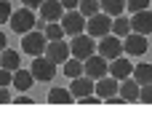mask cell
Wrapping results in <instances>:
<instances>
[{
  "instance_id": "603a6c76",
  "label": "cell",
  "mask_w": 152,
  "mask_h": 123,
  "mask_svg": "<svg viewBox=\"0 0 152 123\" xmlns=\"http://www.w3.org/2000/svg\"><path fill=\"white\" fill-rule=\"evenodd\" d=\"M134 78H136V83L139 86H144V83H152V64H136L134 67Z\"/></svg>"
},
{
  "instance_id": "4fadbf2b",
  "label": "cell",
  "mask_w": 152,
  "mask_h": 123,
  "mask_svg": "<svg viewBox=\"0 0 152 123\" xmlns=\"http://www.w3.org/2000/svg\"><path fill=\"white\" fill-rule=\"evenodd\" d=\"M131 29L134 32H142V35H150L152 32V11L144 8V11H136L131 16Z\"/></svg>"
},
{
  "instance_id": "e575fe53",
  "label": "cell",
  "mask_w": 152,
  "mask_h": 123,
  "mask_svg": "<svg viewBox=\"0 0 152 123\" xmlns=\"http://www.w3.org/2000/svg\"><path fill=\"white\" fill-rule=\"evenodd\" d=\"M5 46H8V40H5V32H3V29H0V51H3V48H5Z\"/></svg>"
},
{
  "instance_id": "cb8c5ba5",
  "label": "cell",
  "mask_w": 152,
  "mask_h": 123,
  "mask_svg": "<svg viewBox=\"0 0 152 123\" xmlns=\"http://www.w3.org/2000/svg\"><path fill=\"white\" fill-rule=\"evenodd\" d=\"M67 32H64V27H61V21H48L45 24V38L48 40H61Z\"/></svg>"
},
{
  "instance_id": "6da1fadb",
  "label": "cell",
  "mask_w": 152,
  "mask_h": 123,
  "mask_svg": "<svg viewBox=\"0 0 152 123\" xmlns=\"http://www.w3.org/2000/svg\"><path fill=\"white\" fill-rule=\"evenodd\" d=\"M8 24H11V29L16 32V35H24V32H29L32 27H37V16H35V8H19V11H13L11 13V19H8Z\"/></svg>"
},
{
  "instance_id": "30bf717a",
  "label": "cell",
  "mask_w": 152,
  "mask_h": 123,
  "mask_svg": "<svg viewBox=\"0 0 152 123\" xmlns=\"http://www.w3.org/2000/svg\"><path fill=\"white\" fill-rule=\"evenodd\" d=\"M123 51H126L128 56H142V54L147 51V35H142V32H128V35L123 38Z\"/></svg>"
},
{
  "instance_id": "484cf974",
  "label": "cell",
  "mask_w": 152,
  "mask_h": 123,
  "mask_svg": "<svg viewBox=\"0 0 152 123\" xmlns=\"http://www.w3.org/2000/svg\"><path fill=\"white\" fill-rule=\"evenodd\" d=\"M126 8H128L131 13H136V11H144V8H150V0H126Z\"/></svg>"
},
{
  "instance_id": "d4e9b609",
  "label": "cell",
  "mask_w": 152,
  "mask_h": 123,
  "mask_svg": "<svg viewBox=\"0 0 152 123\" xmlns=\"http://www.w3.org/2000/svg\"><path fill=\"white\" fill-rule=\"evenodd\" d=\"M77 11L88 19V16H94V13H99V11H102V3H99V0H80Z\"/></svg>"
},
{
  "instance_id": "1f68e13d",
  "label": "cell",
  "mask_w": 152,
  "mask_h": 123,
  "mask_svg": "<svg viewBox=\"0 0 152 123\" xmlns=\"http://www.w3.org/2000/svg\"><path fill=\"white\" fill-rule=\"evenodd\" d=\"M13 102H16V105H35V99H32V96H27V94H21V96H16Z\"/></svg>"
},
{
  "instance_id": "d6a6232c",
  "label": "cell",
  "mask_w": 152,
  "mask_h": 123,
  "mask_svg": "<svg viewBox=\"0 0 152 123\" xmlns=\"http://www.w3.org/2000/svg\"><path fill=\"white\" fill-rule=\"evenodd\" d=\"M61 5H64V11H72V8L80 5V0H61Z\"/></svg>"
},
{
  "instance_id": "5b68a950",
  "label": "cell",
  "mask_w": 152,
  "mask_h": 123,
  "mask_svg": "<svg viewBox=\"0 0 152 123\" xmlns=\"http://www.w3.org/2000/svg\"><path fill=\"white\" fill-rule=\"evenodd\" d=\"M69 48H72V56H77L80 62H86L88 56H94L96 54V43H94V38L86 32H80V35H72V40H69Z\"/></svg>"
},
{
  "instance_id": "277c9868",
  "label": "cell",
  "mask_w": 152,
  "mask_h": 123,
  "mask_svg": "<svg viewBox=\"0 0 152 123\" xmlns=\"http://www.w3.org/2000/svg\"><path fill=\"white\" fill-rule=\"evenodd\" d=\"M86 29H88V35H91V38H104V35H110V32H112V16H110V13H104V11H99V13L88 16Z\"/></svg>"
},
{
  "instance_id": "5bb4252c",
  "label": "cell",
  "mask_w": 152,
  "mask_h": 123,
  "mask_svg": "<svg viewBox=\"0 0 152 123\" xmlns=\"http://www.w3.org/2000/svg\"><path fill=\"white\" fill-rule=\"evenodd\" d=\"M118 88H120V80L118 78H112V75H104V78H99L96 80V96H102V102L104 99H110L112 94H118Z\"/></svg>"
},
{
  "instance_id": "3957f363",
  "label": "cell",
  "mask_w": 152,
  "mask_h": 123,
  "mask_svg": "<svg viewBox=\"0 0 152 123\" xmlns=\"http://www.w3.org/2000/svg\"><path fill=\"white\" fill-rule=\"evenodd\" d=\"M56 62H51L45 54H40V56H35L32 59V75H35V80H40V83H51L53 78H56Z\"/></svg>"
},
{
  "instance_id": "ac0fdd59",
  "label": "cell",
  "mask_w": 152,
  "mask_h": 123,
  "mask_svg": "<svg viewBox=\"0 0 152 123\" xmlns=\"http://www.w3.org/2000/svg\"><path fill=\"white\" fill-rule=\"evenodd\" d=\"M0 67H3V70H11V72L19 70V67H21V56H19V51H13V48L5 46V48L0 51Z\"/></svg>"
},
{
  "instance_id": "f1b7e54d",
  "label": "cell",
  "mask_w": 152,
  "mask_h": 123,
  "mask_svg": "<svg viewBox=\"0 0 152 123\" xmlns=\"http://www.w3.org/2000/svg\"><path fill=\"white\" fill-rule=\"evenodd\" d=\"M77 102H80V105H102V96H96V91H94V94H86V96H80Z\"/></svg>"
},
{
  "instance_id": "836d02e7",
  "label": "cell",
  "mask_w": 152,
  "mask_h": 123,
  "mask_svg": "<svg viewBox=\"0 0 152 123\" xmlns=\"http://www.w3.org/2000/svg\"><path fill=\"white\" fill-rule=\"evenodd\" d=\"M21 5H27V8H40L43 0H21Z\"/></svg>"
},
{
  "instance_id": "4dcf8cb0",
  "label": "cell",
  "mask_w": 152,
  "mask_h": 123,
  "mask_svg": "<svg viewBox=\"0 0 152 123\" xmlns=\"http://www.w3.org/2000/svg\"><path fill=\"white\" fill-rule=\"evenodd\" d=\"M8 102H13V96H11L8 86H0V105H8Z\"/></svg>"
},
{
  "instance_id": "8fae6325",
  "label": "cell",
  "mask_w": 152,
  "mask_h": 123,
  "mask_svg": "<svg viewBox=\"0 0 152 123\" xmlns=\"http://www.w3.org/2000/svg\"><path fill=\"white\" fill-rule=\"evenodd\" d=\"M94 88H96V80L88 78L86 72L77 75V78H72V83H69V91H72L75 99H80V96H86V94H94Z\"/></svg>"
},
{
  "instance_id": "83f0119b",
  "label": "cell",
  "mask_w": 152,
  "mask_h": 123,
  "mask_svg": "<svg viewBox=\"0 0 152 123\" xmlns=\"http://www.w3.org/2000/svg\"><path fill=\"white\" fill-rule=\"evenodd\" d=\"M139 102L152 105V83H144V86H142V91H139Z\"/></svg>"
},
{
  "instance_id": "7c38bea8",
  "label": "cell",
  "mask_w": 152,
  "mask_h": 123,
  "mask_svg": "<svg viewBox=\"0 0 152 123\" xmlns=\"http://www.w3.org/2000/svg\"><path fill=\"white\" fill-rule=\"evenodd\" d=\"M61 16H64V5H61V0H43V5H40V19L48 24V21H61Z\"/></svg>"
},
{
  "instance_id": "ba28073f",
  "label": "cell",
  "mask_w": 152,
  "mask_h": 123,
  "mask_svg": "<svg viewBox=\"0 0 152 123\" xmlns=\"http://www.w3.org/2000/svg\"><path fill=\"white\" fill-rule=\"evenodd\" d=\"M86 16L77 11V8H72V11H64V16H61V27H64V32L72 38V35H80L83 29H86Z\"/></svg>"
},
{
  "instance_id": "f546056e",
  "label": "cell",
  "mask_w": 152,
  "mask_h": 123,
  "mask_svg": "<svg viewBox=\"0 0 152 123\" xmlns=\"http://www.w3.org/2000/svg\"><path fill=\"white\" fill-rule=\"evenodd\" d=\"M11 80H13V72L0 67V86H11Z\"/></svg>"
},
{
  "instance_id": "4316f807",
  "label": "cell",
  "mask_w": 152,
  "mask_h": 123,
  "mask_svg": "<svg viewBox=\"0 0 152 123\" xmlns=\"http://www.w3.org/2000/svg\"><path fill=\"white\" fill-rule=\"evenodd\" d=\"M11 13H13L11 3H8V0H0V24H5V21L11 19Z\"/></svg>"
},
{
  "instance_id": "7402d4cb",
  "label": "cell",
  "mask_w": 152,
  "mask_h": 123,
  "mask_svg": "<svg viewBox=\"0 0 152 123\" xmlns=\"http://www.w3.org/2000/svg\"><path fill=\"white\" fill-rule=\"evenodd\" d=\"M99 3H102V11H104V13H110L112 19H115V16H120V13L126 11V0H99Z\"/></svg>"
},
{
  "instance_id": "44dd1931",
  "label": "cell",
  "mask_w": 152,
  "mask_h": 123,
  "mask_svg": "<svg viewBox=\"0 0 152 123\" xmlns=\"http://www.w3.org/2000/svg\"><path fill=\"white\" fill-rule=\"evenodd\" d=\"M128 32H131V19H126L123 13H120V16H115V19H112V35L126 38Z\"/></svg>"
},
{
  "instance_id": "7a4b0ae2",
  "label": "cell",
  "mask_w": 152,
  "mask_h": 123,
  "mask_svg": "<svg viewBox=\"0 0 152 123\" xmlns=\"http://www.w3.org/2000/svg\"><path fill=\"white\" fill-rule=\"evenodd\" d=\"M45 46H48V38H45V32H40V29H29V32L21 35V48H24V54H29V56L45 54Z\"/></svg>"
},
{
  "instance_id": "2e32d148",
  "label": "cell",
  "mask_w": 152,
  "mask_h": 123,
  "mask_svg": "<svg viewBox=\"0 0 152 123\" xmlns=\"http://www.w3.org/2000/svg\"><path fill=\"white\" fill-rule=\"evenodd\" d=\"M110 75H112V78H118V80L131 78V75H134V64H131L126 56H118V59H112V62H110Z\"/></svg>"
},
{
  "instance_id": "9a60e30c",
  "label": "cell",
  "mask_w": 152,
  "mask_h": 123,
  "mask_svg": "<svg viewBox=\"0 0 152 123\" xmlns=\"http://www.w3.org/2000/svg\"><path fill=\"white\" fill-rule=\"evenodd\" d=\"M139 91H142V86L136 83V78L131 75V78H123L120 80V88H118V94L128 102V105H134V102H139Z\"/></svg>"
},
{
  "instance_id": "8992f818",
  "label": "cell",
  "mask_w": 152,
  "mask_h": 123,
  "mask_svg": "<svg viewBox=\"0 0 152 123\" xmlns=\"http://www.w3.org/2000/svg\"><path fill=\"white\" fill-rule=\"evenodd\" d=\"M96 54H102L107 62H112V59H118V56H123V38H118V35H104V38H99V46H96Z\"/></svg>"
},
{
  "instance_id": "d6986e66",
  "label": "cell",
  "mask_w": 152,
  "mask_h": 123,
  "mask_svg": "<svg viewBox=\"0 0 152 123\" xmlns=\"http://www.w3.org/2000/svg\"><path fill=\"white\" fill-rule=\"evenodd\" d=\"M69 102H75L69 88H51L48 91V105H69Z\"/></svg>"
},
{
  "instance_id": "e0dca14e",
  "label": "cell",
  "mask_w": 152,
  "mask_h": 123,
  "mask_svg": "<svg viewBox=\"0 0 152 123\" xmlns=\"http://www.w3.org/2000/svg\"><path fill=\"white\" fill-rule=\"evenodd\" d=\"M32 83H35V75H32V70H13V80H11V86L16 88V91H29L32 88Z\"/></svg>"
},
{
  "instance_id": "ffe728a7",
  "label": "cell",
  "mask_w": 152,
  "mask_h": 123,
  "mask_svg": "<svg viewBox=\"0 0 152 123\" xmlns=\"http://www.w3.org/2000/svg\"><path fill=\"white\" fill-rule=\"evenodd\" d=\"M61 72H64L67 78H77V75H83V62H80L77 56H69V59L61 64Z\"/></svg>"
},
{
  "instance_id": "52a82bcc",
  "label": "cell",
  "mask_w": 152,
  "mask_h": 123,
  "mask_svg": "<svg viewBox=\"0 0 152 123\" xmlns=\"http://www.w3.org/2000/svg\"><path fill=\"white\" fill-rule=\"evenodd\" d=\"M83 72H86L88 78L99 80V78L110 75V62H107V59H104L102 54H94V56H88V59L83 62Z\"/></svg>"
},
{
  "instance_id": "9c48e42d",
  "label": "cell",
  "mask_w": 152,
  "mask_h": 123,
  "mask_svg": "<svg viewBox=\"0 0 152 123\" xmlns=\"http://www.w3.org/2000/svg\"><path fill=\"white\" fill-rule=\"evenodd\" d=\"M45 56H48L51 62H56V64H64V62L72 56V48H69V43H64V38H61V40H48Z\"/></svg>"
}]
</instances>
